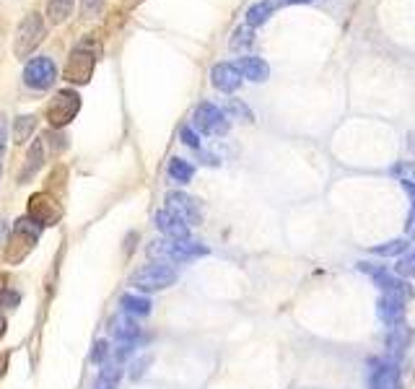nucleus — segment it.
I'll list each match as a JSON object with an SVG mask.
<instances>
[{
  "mask_svg": "<svg viewBox=\"0 0 415 389\" xmlns=\"http://www.w3.org/2000/svg\"><path fill=\"white\" fill-rule=\"evenodd\" d=\"M19 301H21V293L19 291H10V288H6V291H0V307L6 309V307H19Z\"/></svg>",
  "mask_w": 415,
  "mask_h": 389,
  "instance_id": "29",
  "label": "nucleus"
},
{
  "mask_svg": "<svg viewBox=\"0 0 415 389\" xmlns=\"http://www.w3.org/2000/svg\"><path fill=\"white\" fill-rule=\"evenodd\" d=\"M280 3L286 6V3H312V0H280Z\"/></svg>",
  "mask_w": 415,
  "mask_h": 389,
  "instance_id": "38",
  "label": "nucleus"
},
{
  "mask_svg": "<svg viewBox=\"0 0 415 389\" xmlns=\"http://www.w3.org/2000/svg\"><path fill=\"white\" fill-rule=\"evenodd\" d=\"M75 8V0H47V16L52 24H63L65 18H70Z\"/></svg>",
  "mask_w": 415,
  "mask_h": 389,
  "instance_id": "21",
  "label": "nucleus"
},
{
  "mask_svg": "<svg viewBox=\"0 0 415 389\" xmlns=\"http://www.w3.org/2000/svg\"><path fill=\"white\" fill-rule=\"evenodd\" d=\"M39 231H42V228H39L29 216L21 218L19 223H16V228H13L10 239L6 242V263L19 265L21 260H27V254L34 249V244H37Z\"/></svg>",
  "mask_w": 415,
  "mask_h": 389,
  "instance_id": "2",
  "label": "nucleus"
},
{
  "mask_svg": "<svg viewBox=\"0 0 415 389\" xmlns=\"http://www.w3.org/2000/svg\"><path fill=\"white\" fill-rule=\"evenodd\" d=\"M6 231H8V228H6V223L0 221V244H3V239H6Z\"/></svg>",
  "mask_w": 415,
  "mask_h": 389,
  "instance_id": "37",
  "label": "nucleus"
},
{
  "mask_svg": "<svg viewBox=\"0 0 415 389\" xmlns=\"http://www.w3.org/2000/svg\"><path fill=\"white\" fill-rule=\"evenodd\" d=\"M402 190L413 198V210H410V216H407V223H405V231L410 239H415V182L413 179H405L402 182Z\"/></svg>",
  "mask_w": 415,
  "mask_h": 389,
  "instance_id": "27",
  "label": "nucleus"
},
{
  "mask_svg": "<svg viewBox=\"0 0 415 389\" xmlns=\"http://www.w3.org/2000/svg\"><path fill=\"white\" fill-rule=\"evenodd\" d=\"M413 182H415V166H413Z\"/></svg>",
  "mask_w": 415,
  "mask_h": 389,
  "instance_id": "40",
  "label": "nucleus"
},
{
  "mask_svg": "<svg viewBox=\"0 0 415 389\" xmlns=\"http://www.w3.org/2000/svg\"><path fill=\"white\" fill-rule=\"evenodd\" d=\"M107 355H110V343H107V340H99L91 351V363H102Z\"/></svg>",
  "mask_w": 415,
  "mask_h": 389,
  "instance_id": "30",
  "label": "nucleus"
},
{
  "mask_svg": "<svg viewBox=\"0 0 415 389\" xmlns=\"http://www.w3.org/2000/svg\"><path fill=\"white\" fill-rule=\"evenodd\" d=\"M156 228L166 236V239H174V242H179V239H190V223L182 221L176 213H172V210H166V208L156 213Z\"/></svg>",
  "mask_w": 415,
  "mask_h": 389,
  "instance_id": "11",
  "label": "nucleus"
},
{
  "mask_svg": "<svg viewBox=\"0 0 415 389\" xmlns=\"http://www.w3.org/2000/svg\"><path fill=\"white\" fill-rule=\"evenodd\" d=\"M252 42H255V34H252V27H239L236 29V31H234V36H231V50H236V52H239V50H247L249 45H252Z\"/></svg>",
  "mask_w": 415,
  "mask_h": 389,
  "instance_id": "26",
  "label": "nucleus"
},
{
  "mask_svg": "<svg viewBox=\"0 0 415 389\" xmlns=\"http://www.w3.org/2000/svg\"><path fill=\"white\" fill-rule=\"evenodd\" d=\"M93 73V54L86 47H75L68 63H65V81L70 83H89Z\"/></svg>",
  "mask_w": 415,
  "mask_h": 389,
  "instance_id": "8",
  "label": "nucleus"
},
{
  "mask_svg": "<svg viewBox=\"0 0 415 389\" xmlns=\"http://www.w3.org/2000/svg\"><path fill=\"white\" fill-rule=\"evenodd\" d=\"M270 13H273V3H268V0L265 3H255L247 10V27H262L270 18Z\"/></svg>",
  "mask_w": 415,
  "mask_h": 389,
  "instance_id": "23",
  "label": "nucleus"
},
{
  "mask_svg": "<svg viewBox=\"0 0 415 389\" xmlns=\"http://www.w3.org/2000/svg\"><path fill=\"white\" fill-rule=\"evenodd\" d=\"M236 68H239V73L244 78H249V81H255V83L268 81V75H270V65L265 63L262 57H239Z\"/></svg>",
  "mask_w": 415,
  "mask_h": 389,
  "instance_id": "17",
  "label": "nucleus"
},
{
  "mask_svg": "<svg viewBox=\"0 0 415 389\" xmlns=\"http://www.w3.org/2000/svg\"><path fill=\"white\" fill-rule=\"evenodd\" d=\"M45 39V18L39 13H29L16 29V39H13V52L16 57H29Z\"/></svg>",
  "mask_w": 415,
  "mask_h": 389,
  "instance_id": "3",
  "label": "nucleus"
},
{
  "mask_svg": "<svg viewBox=\"0 0 415 389\" xmlns=\"http://www.w3.org/2000/svg\"><path fill=\"white\" fill-rule=\"evenodd\" d=\"M60 216H63V210H60V205H57L52 198L34 195V198L29 200V218H31L39 228L55 226L57 221H60Z\"/></svg>",
  "mask_w": 415,
  "mask_h": 389,
  "instance_id": "9",
  "label": "nucleus"
},
{
  "mask_svg": "<svg viewBox=\"0 0 415 389\" xmlns=\"http://www.w3.org/2000/svg\"><path fill=\"white\" fill-rule=\"evenodd\" d=\"M166 210H172L176 216L187 221V223H197L200 221V208H197V203H195L190 195L185 192H169L166 195Z\"/></svg>",
  "mask_w": 415,
  "mask_h": 389,
  "instance_id": "12",
  "label": "nucleus"
},
{
  "mask_svg": "<svg viewBox=\"0 0 415 389\" xmlns=\"http://www.w3.org/2000/svg\"><path fill=\"white\" fill-rule=\"evenodd\" d=\"M120 307L130 317H148L151 314V301L146 296H135V293H125L120 299Z\"/></svg>",
  "mask_w": 415,
  "mask_h": 389,
  "instance_id": "19",
  "label": "nucleus"
},
{
  "mask_svg": "<svg viewBox=\"0 0 415 389\" xmlns=\"http://www.w3.org/2000/svg\"><path fill=\"white\" fill-rule=\"evenodd\" d=\"M3 332H6V319L0 317V335H3Z\"/></svg>",
  "mask_w": 415,
  "mask_h": 389,
  "instance_id": "39",
  "label": "nucleus"
},
{
  "mask_svg": "<svg viewBox=\"0 0 415 389\" xmlns=\"http://www.w3.org/2000/svg\"><path fill=\"white\" fill-rule=\"evenodd\" d=\"M193 122L205 135H223V133H229V119L223 115V109H218L211 101H203L200 107L195 109Z\"/></svg>",
  "mask_w": 415,
  "mask_h": 389,
  "instance_id": "7",
  "label": "nucleus"
},
{
  "mask_svg": "<svg viewBox=\"0 0 415 389\" xmlns=\"http://www.w3.org/2000/svg\"><path fill=\"white\" fill-rule=\"evenodd\" d=\"M211 81H213V86H216L218 91H223V94H234V91L241 86V73L236 65L218 63V65H213Z\"/></svg>",
  "mask_w": 415,
  "mask_h": 389,
  "instance_id": "13",
  "label": "nucleus"
},
{
  "mask_svg": "<svg viewBox=\"0 0 415 389\" xmlns=\"http://www.w3.org/2000/svg\"><path fill=\"white\" fill-rule=\"evenodd\" d=\"M110 332H112V337L120 340V343H135L140 335V325L130 317V314L122 311V314L110 319Z\"/></svg>",
  "mask_w": 415,
  "mask_h": 389,
  "instance_id": "16",
  "label": "nucleus"
},
{
  "mask_svg": "<svg viewBox=\"0 0 415 389\" xmlns=\"http://www.w3.org/2000/svg\"><path fill=\"white\" fill-rule=\"evenodd\" d=\"M148 363H151V358H143V361H138V363H135V366H133V379H138L140 374L146 372V366H148Z\"/></svg>",
  "mask_w": 415,
  "mask_h": 389,
  "instance_id": "35",
  "label": "nucleus"
},
{
  "mask_svg": "<svg viewBox=\"0 0 415 389\" xmlns=\"http://www.w3.org/2000/svg\"><path fill=\"white\" fill-rule=\"evenodd\" d=\"M377 314L387 327L405 325V301H400V299H395V296H387V293H384V296L377 301Z\"/></svg>",
  "mask_w": 415,
  "mask_h": 389,
  "instance_id": "15",
  "label": "nucleus"
},
{
  "mask_svg": "<svg viewBox=\"0 0 415 389\" xmlns=\"http://www.w3.org/2000/svg\"><path fill=\"white\" fill-rule=\"evenodd\" d=\"M6 135H8V125H6V117L0 115V159L6 154Z\"/></svg>",
  "mask_w": 415,
  "mask_h": 389,
  "instance_id": "34",
  "label": "nucleus"
},
{
  "mask_svg": "<svg viewBox=\"0 0 415 389\" xmlns=\"http://www.w3.org/2000/svg\"><path fill=\"white\" fill-rule=\"evenodd\" d=\"M78 109H81V96L75 94V91L65 89V91H57L55 99L47 104V122L60 130L65 127L68 122H73V117L78 115Z\"/></svg>",
  "mask_w": 415,
  "mask_h": 389,
  "instance_id": "4",
  "label": "nucleus"
},
{
  "mask_svg": "<svg viewBox=\"0 0 415 389\" xmlns=\"http://www.w3.org/2000/svg\"><path fill=\"white\" fill-rule=\"evenodd\" d=\"M34 127H37V117L34 115H24V117L16 119V127H13V138H16V143H27L31 133H34Z\"/></svg>",
  "mask_w": 415,
  "mask_h": 389,
  "instance_id": "24",
  "label": "nucleus"
},
{
  "mask_svg": "<svg viewBox=\"0 0 415 389\" xmlns=\"http://www.w3.org/2000/svg\"><path fill=\"white\" fill-rule=\"evenodd\" d=\"M369 389H402V379L392 363L374 361L369 372Z\"/></svg>",
  "mask_w": 415,
  "mask_h": 389,
  "instance_id": "10",
  "label": "nucleus"
},
{
  "mask_svg": "<svg viewBox=\"0 0 415 389\" xmlns=\"http://www.w3.org/2000/svg\"><path fill=\"white\" fill-rule=\"evenodd\" d=\"M395 272L397 275H402V278H415V252L402 257V260L395 265Z\"/></svg>",
  "mask_w": 415,
  "mask_h": 389,
  "instance_id": "28",
  "label": "nucleus"
},
{
  "mask_svg": "<svg viewBox=\"0 0 415 389\" xmlns=\"http://www.w3.org/2000/svg\"><path fill=\"white\" fill-rule=\"evenodd\" d=\"M405 249H407V242H405V239H392V242H387V244L374 247L371 252L379 254V257H397V254H402Z\"/></svg>",
  "mask_w": 415,
  "mask_h": 389,
  "instance_id": "25",
  "label": "nucleus"
},
{
  "mask_svg": "<svg viewBox=\"0 0 415 389\" xmlns=\"http://www.w3.org/2000/svg\"><path fill=\"white\" fill-rule=\"evenodd\" d=\"M208 254V247H203L200 242H190V239H169V252H166V260L169 263H187V260H195V257H205Z\"/></svg>",
  "mask_w": 415,
  "mask_h": 389,
  "instance_id": "14",
  "label": "nucleus"
},
{
  "mask_svg": "<svg viewBox=\"0 0 415 389\" xmlns=\"http://www.w3.org/2000/svg\"><path fill=\"white\" fill-rule=\"evenodd\" d=\"M193 174H195L193 163L185 161V159L174 156V159L169 161V177H172L174 182H179V184H187V182L193 179Z\"/></svg>",
  "mask_w": 415,
  "mask_h": 389,
  "instance_id": "22",
  "label": "nucleus"
},
{
  "mask_svg": "<svg viewBox=\"0 0 415 389\" xmlns=\"http://www.w3.org/2000/svg\"><path fill=\"white\" fill-rule=\"evenodd\" d=\"M387 351L392 355H400L402 351L407 348V343H410V330H407L405 325H397V327H389L387 332Z\"/></svg>",
  "mask_w": 415,
  "mask_h": 389,
  "instance_id": "20",
  "label": "nucleus"
},
{
  "mask_svg": "<svg viewBox=\"0 0 415 389\" xmlns=\"http://www.w3.org/2000/svg\"><path fill=\"white\" fill-rule=\"evenodd\" d=\"M55 78H57V68L52 63V57H34L24 68V83L34 91L50 89L55 83Z\"/></svg>",
  "mask_w": 415,
  "mask_h": 389,
  "instance_id": "6",
  "label": "nucleus"
},
{
  "mask_svg": "<svg viewBox=\"0 0 415 389\" xmlns=\"http://www.w3.org/2000/svg\"><path fill=\"white\" fill-rule=\"evenodd\" d=\"M174 283H176V270L166 263L143 265L140 270H135L130 275V286L143 291V293H156V291H164L169 286H174Z\"/></svg>",
  "mask_w": 415,
  "mask_h": 389,
  "instance_id": "1",
  "label": "nucleus"
},
{
  "mask_svg": "<svg viewBox=\"0 0 415 389\" xmlns=\"http://www.w3.org/2000/svg\"><path fill=\"white\" fill-rule=\"evenodd\" d=\"M182 143L190 145V148H200V138H197V133H195L193 127H182Z\"/></svg>",
  "mask_w": 415,
  "mask_h": 389,
  "instance_id": "31",
  "label": "nucleus"
},
{
  "mask_svg": "<svg viewBox=\"0 0 415 389\" xmlns=\"http://www.w3.org/2000/svg\"><path fill=\"white\" fill-rule=\"evenodd\" d=\"M83 16H96L99 8H102V0H81Z\"/></svg>",
  "mask_w": 415,
  "mask_h": 389,
  "instance_id": "33",
  "label": "nucleus"
},
{
  "mask_svg": "<svg viewBox=\"0 0 415 389\" xmlns=\"http://www.w3.org/2000/svg\"><path fill=\"white\" fill-rule=\"evenodd\" d=\"M42 163H45V143H42V140H34V143H31V148H29V154H27L24 169H21V174H19L21 184H24L27 179H31V177H34V174L42 169Z\"/></svg>",
  "mask_w": 415,
  "mask_h": 389,
  "instance_id": "18",
  "label": "nucleus"
},
{
  "mask_svg": "<svg viewBox=\"0 0 415 389\" xmlns=\"http://www.w3.org/2000/svg\"><path fill=\"white\" fill-rule=\"evenodd\" d=\"M359 270L366 272V275H371V278H374V283H377L379 288L384 291L387 296H395V299H400V301H410V299H413V286H410L407 281L392 278L384 265L359 263Z\"/></svg>",
  "mask_w": 415,
  "mask_h": 389,
  "instance_id": "5",
  "label": "nucleus"
},
{
  "mask_svg": "<svg viewBox=\"0 0 415 389\" xmlns=\"http://www.w3.org/2000/svg\"><path fill=\"white\" fill-rule=\"evenodd\" d=\"M229 109L234 112V115H239V117H244L247 122H252V112H249L247 104H241V101L231 99V101H229Z\"/></svg>",
  "mask_w": 415,
  "mask_h": 389,
  "instance_id": "32",
  "label": "nucleus"
},
{
  "mask_svg": "<svg viewBox=\"0 0 415 389\" xmlns=\"http://www.w3.org/2000/svg\"><path fill=\"white\" fill-rule=\"evenodd\" d=\"M6 366H8V355H0V376L6 374Z\"/></svg>",
  "mask_w": 415,
  "mask_h": 389,
  "instance_id": "36",
  "label": "nucleus"
}]
</instances>
